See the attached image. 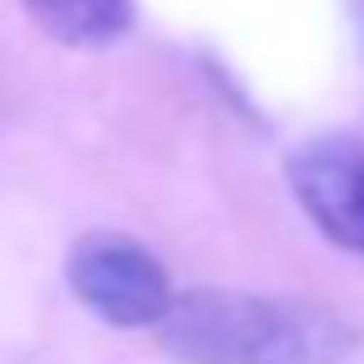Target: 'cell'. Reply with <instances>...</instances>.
Wrapping results in <instances>:
<instances>
[{
    "label": "cell",
    "mask_w": 364,
    "mask_h": 364,
    "mask_svg": "<svg viewBox=\"0 0 364 364\" xmlns=\"http://www.w3.org/2000/svg\"><path fill=\"white\" fill-rule=\"evenodd\" d=\"M65 282L92 318L139 332L157 328L176 304L171 277L148 245L124 231H88L65 254Z\"/></svg>",
    "instance_id": "cell-2"
},
{
    "label": "cell",
    "mask_w": 364,
    "mask_h": 364,
    "mask_svg": "<svg viewBox=\"0 0 364 364\" xmlns=\"http://www.w3.org/2000/svg\"><path fill=\"white\" fill-rule=\"evenodd\" d=\"M286 180L323 240L364 258V139L346 129L314 134L286 157Z\"/></svg>",
    "instance_id": "cell-3"
},
{
    "label": "cell",
    "mask_w": 364,
    "mask_h": 364,
    "mask_svg": "<svg viewBox=\"0 0 364 364\" xmlns=\"http://www.w3.org/2000/svg\"><path fill=\"white\" fill-rule=\"evenodd\" d=\"M350 14H355V28H360V42H364V0H350Z\"/></svg>",
    "instance_id": "cell-5"
},
{
    "label": "cell",
    "mask_w": 364,
    "mask_h": 364,
    "mask_svg": "<svg viewBox=\"0 0 364 364\" xmlns=\"http://www.w3.org/2000/svg\"><path fill=\"white\" fill-rule=\"evenodd\" d=\"M157 346L176 364H346L360 328L314 300L194 286L176 291Z\"/></svg>",
    "instance_id": "cell-1"
},
{
    "label": "cell",
    "mask_w": 364,
    "mask_h": 364,
    "mask_svg": "<svg viewBox=\"0 0 364 364\" xmlns=\"http://www.w3.org/2000/svg\"><path fill=\"white\" fill-rule=\"evenodd\" d=\"M23 9L60 46H111L134 28V0H23Z\"/></svg>",
    "instance_id": "cell-4"
}]
</instances>
